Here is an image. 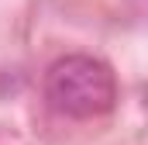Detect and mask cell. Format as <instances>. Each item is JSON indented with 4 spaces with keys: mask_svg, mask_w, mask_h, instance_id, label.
Wrapping results in <instances>:
<instances>
[{
    "mask_svg": "<svg viewBox=\"0 0 148 145\" xmlns=\"http://www.w3.org/2000/svg\"><path fill=\"white\" fill-rule=\"evenodd\" d=\"M45 100L62 117H100L117 104V76L103 59L62 55L45 72Z\"/></svg>",
    "mask_w": 148,
    "mask_h": 145,
    "instance_id": "cell-1",
    "label": "cell"
}]
</instances>
